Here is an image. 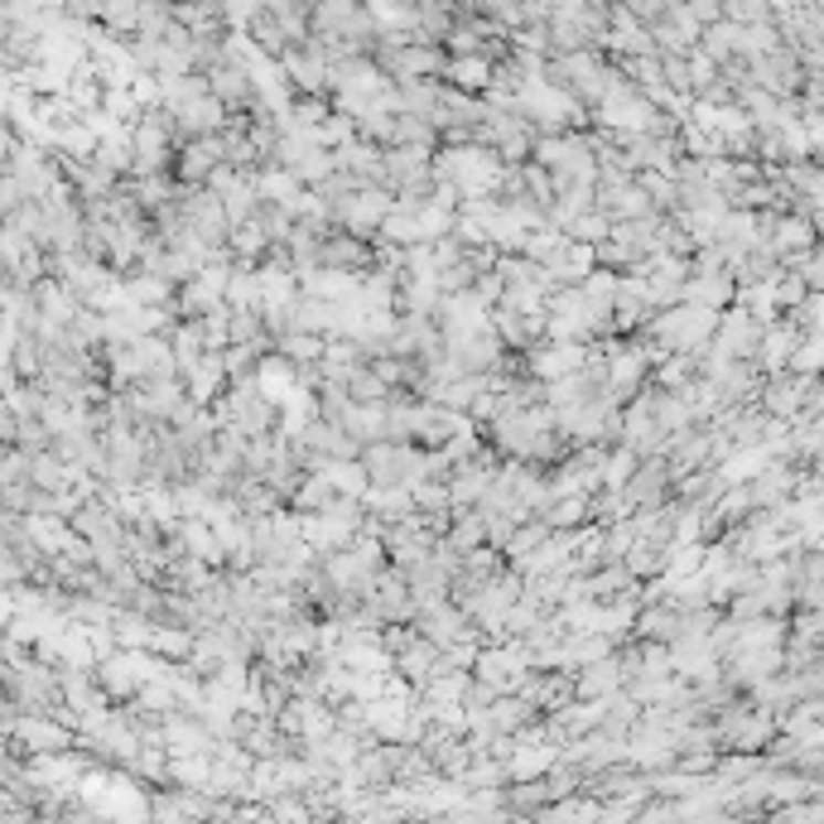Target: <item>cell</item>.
Here are the masks:
<instances>
[{
  "label": "cell",
  "mask_w": 824,
  "mask_h": 824,
  "mask_svg": "<svg viewBox=\"0 0 824 824\" xmlns=\"http://www.w3.org/2000/svg\"><path fill=\"white\" fill-rule=\"evenodd\" d=\"M362 463L371 483H405L415 487L424 477V444H401V439H377L362 448Z\"/></svg>",
  "instance_id": "cell-1"
},
{
  "label": "cell",
  "mask_w": 824,
  "mask_h": 824,
  "mask_svg": "<svg viewBox=\"0 0 824 824\" xmlns=\"http://www.w3.org/2000/svg\"><path fill=\"white\" fill-rule=\"evenodd\" d=\"M391 208H395V193L381 189V183H367V189H357L348 203L338 208V228H348V232L377 242L381 228H387V218H391Z\"/></svg>",
  "instance_id": "cell-2"
},
{
  "label": "cell",
  "mask_w": 824,
  "mask_h": 824,
  "mask_svg": "<svg viewBox=\"0 0 824 824\" xmlns=\"http://www.w3.org/2000/svg\"><path fill=\"white\" fill-rule=\"evenodd\" d=\"M516 695H521L530 709L554 714V709H564V704L579 699V670H550V666L526 670L521 685H516Z\"/></svg>",
  "instance_id": "cell-3"
},
{
  "label": "cell",
  "mask_w": 824,
  "mask_h": 824,
  "mask_svg": "<svg viewBox=\"0 0 824 824\" xmlns=\"http://www.w3.org/2000/svg\"><path fill=\"white\" fill-rule=\"evenodd\" d=\"M183 212H189V228L198 236H208L212 246H228V236H232V218H228V203H222V193L218 189H208V183H198V189H189L183 183Z\"/></svg>",
  "instance_id": "cell-4"
},
{
  "label": "cell",
  "mask_w": 824,
  "mask_h": 824,
  "mask_svg": "<svg viewBox=\"0 0 824 824\" xmlns=\"http://www.w3.org/2000/svg\"><path fill=\"white\" fill-rule=\"evenodd\" d=\"M6 738H20L30 757L77 748V728H73V723H63V719H53V714H20V723L10 728Z\"/></svg>",
  "instance_id": "cell-5"
},
{
  "label": "cell",
  "mask_w": 824,
  "mask_h": 824,
  "mask_svg": "<svg viewBox=\"0 0 824 824\" xmlns=\"http://www.w3.org/2000/svg\"><path fill=\"white\" fill-rule=\"evenodd\" d=\"M583 362H589V342H574V338H545L530 348V377H540L545 387L569 377V371H579Z\"/></svg>",
  "instance_id": "cell-6"
},
{
  "label": "cell",
  "mask_w": 824,
  "mask_h": 824,
  "mask_svg": "<svg viewBox=\"0 0 824 824\" xmlns=\"http://www.w3.org/2000/svg\"><path fill=\"white\" fill-rule=\"evenodd\" d=\"M540 430H545V424H536L530 410H511V415H501V420L487 424V444L497 448L501 458H530V448H536V434Z\"/></svg>",
  "instance_id": "cell-7"
},
{
  "label": "cell",
  "mask_w": 824,
  "mask_h": 824,
  "mask_svg": "<svg viewBox=\"0 0 824 824\" xmlns=\"http://www.w3.org/2000/svg\"><path fill=\"white\" fill-rule=\"evenodd\" d=\"M627 492V501L636 511L642 507H661V501H670L675 497V468H670V458L666 454H656V458H646L642 468L632 473V483L622 487Z\"/></svg>",
  "instance_id": "cell-8"
},
{
  "label": "cell",
  "mask_w": 824,
  "mask_h": 824,
  "mask_svg": "<svg viewBox=\"0 0 824 824\" xmlns=\"http://www.w3.org/2000/svg\"><path fill=\"white\" fill-rule=\"evenodd\" d=\"M165 742H169V757H179V752H212V748H218V733L203 723V714L175 709V714H165Z\"/></svg>",
  "instance_id": "cell-9"
},
{
  "label": "cell",
  "mask_w": 824,
  "mask_h": 824,
  "mask_svg": "<svg viewBox=\"0 0 824 824\" xmlns=\"http://www.w3.org/2000/svg\"><path fill=\"white\" fill-rule=\"evenodd\" d=\"M627 661H622V646L613 656L593 661V666H579V699H608L617 689H627Z\"/></svg>",
  "instance_id": "cell-10"
},
{
  "label": "cell",
  "mask_w": 824,
  "mask_h": 824,
  "mask_svg": "<svg viewBox=\"0 0 824 824\" xmlns=\"http://www.w3.org/2000/svg\"><path fill=\"white\" fill-rule=\"evenodd\" d=\"M439 304H444V281H439L434 265H424V271H401V299H395V309H415V314H439Z\"/></svg>",
  "instance_id": "cell-11"
},
{
  "label": "cell",
  "mask_w": 824,
  "mask_h": 824,
  "mask_svg": "<svg viewBox=\"0 0 824 824\" xmlns=\"http://www.w3.org/2000/svg\"><path fill=\"white\" fill-rule=\"evenodd\" d=\"M183 381H189V395H193V401H203V405H212V401H218V395L222 391H228L232 387V377H228V357H222V352H203V362H198V367H189V371H183Z\"/></svg>",
  "instance_id": "cell-12"
},
{
  "label": "cell",
  "mask_w": 824,
  "mask_h": 824,
  "mask_svg": "<svg viewBox=\"0 0 824 824\" xmlns=\"http://www.w3.org/2000/svg\"><path fill=\"white\" fill-rule=\"evenodd\" d=\"M680 622H685V608L680 603H670V598H661V603H646L642 613H636V632L632 636H642V642H675V632H680Z\"/></svg>",
  "instance_id": "cell-13"
},
{
  "label": "cell",
  "mask_w": 824,
  "mask_h": 824,
  "mask_svg": "<svg viewBox=\"0 0 824 824\" xmlns=\"http://www.w3.org/2000/svg\"><path fill=\"white\" fill-rule=\"evenodd\" d=\"M444 77L463 92H487L492 77H497V59H487V53H448Z\"/></svg>",
  "instance_id": "cell-14"
},
{
  "label": "cell",
  "mask_w": 824,
  "mask_h": 824,
  "mask_svg": "<svg viewBox=\"0 0 824 824\" xmlns=\"http://www.w3.org/2000/svg\"><path fill=\"white\" fill-rule=\"evenodd\" d=\"M439 661H444V646L430 642V636H420L415 646L395 656V675H405L410 685H420V689H424V685H430L434 675H439Z\"/></svg>",
  "instance_id": "cell-15"
},
{
  "label": "cell",
  "mask_w": 824,
  "mask_h": 824,
  "mask_svg": "<svg viewBox=\"0 0 824 824\" xmlns=\"http://www.w3.org/2000/svg\"><path fill=\"white\" fill-rule=\"evenodd\" d=\"M228 246L236 251V265H251V271H261V261H265V251H271V232H265V222H261V212L251 222H242V228H232L228 236Z\"/></svg>",
  "instance_id": "cell-16"
},
{
  "label": "cell",
  "mask_w": 824,
  "mask_h": 824,
  "mask_svg": "<svg viewBox=\"0 0 824 824\" xmlns=\"http://www.w3.org/2000/svg\"><path fill=\"white\" fill-rule=\"evenodd\" d=\"M589 492H569V497H554L550 507L540 511V521L550 526V530H583V526H593V516H589Z\"/></svg>",
  "instance_id": "cell-17"
},
{
  "label": "cell",
  "mask_w": 824,
  "mask_h": 824,
  "mask_svg": "<svg viewBox=\"0 0 824 824\" xmlns=\"http://www.w3.org/2000/svg\"><path fill=\"white\" fill-rule=\"evenodd\" d=\"M622 564H627L632 574L646 583V579H656V574H666V569H670V545L666 540H651V536H636Z\"/></svg>",
  "instance_id": "cell-18"
},
{
  "label": "cell",
  "mask_w": 824,
  "mask_h": 824,
  "mask_svg": "<svg viewBox=\"0 0 824 824\" xmlns=\"http://www.w3.org/2000/svg\"><path fill=\"white\" fill-rule=\"evenodd\" d=\"M617 642L613 636H603V632H569L564 636V656H569V670H579V666H593V661H603V656H613Z\"/></svg>",
  "instance_id": "cell-19"
},
{
  "label": "cell",
  "mask_w": 824,
  "mask_h": 824,
  "mask_svg": "<svg viewBox=\"0 0 824 824\" xmlns=\"http://www.w3.org/2000/svg\"><path fill=\"white\" fill-rule=\"evenodd\" d=\"M554 801L550 777H530V781H507V805L511 815H540L545 805Z\"/></svg>",
  "instance_id": "cell-20"
},
{
  "label": "cell",
  "mask_w": 824,
  "mask_h": 824,
  "mask_svg": "<svg viewBox=\"0 0 824 824\" xmlns=\"http://www.w3.org/2000/svg\"><path fill=\"white\" fill-rule=\"evenodd\" d=\"M169 342H175V357H179V371H189L203 362L208 352V334H203V318H179L175 334H169Z\"/></svg>",
  "instance_id": "cell-21"
},
{
  "label": "cell",
  "mask_w": 824,
  "mask_h": 824,
  "mask_svg": "<svg viewBox=\"0 0 824 824\" xmlns=\"http://www.w3.org/2000/svg\"><path fill=\"white\" fill-rule=\"evenodd\" d=\"M218 574V569H212L208 560H198V554H179V560H169V569H165V589H179V593H198L203 589V583Z\"/></svg>",
  "instance_id": "cell-22"
},
{
  "label": "cell",
  "mask_w": 824,
  "mask_h": 824,
  "mask_svg": "<svg viewBox=\"0 0 824 824\" xmlns=\"http://www.w3.org/2000/svg\"><path fill=\"white\" fill-rule=\"evenodd\" d=\"M126 289H130V304H175V295H179V285L159 271H130Z\"/></svg>",
  "instance_id": "cell-23"
},
{
  "label": "cell",
  "mask_w": 824,
  "mask_h": 824,
  "mask_svg": "<svg viewBox=\"0 0 824 824\" xmlns=\"http://www.w3.org/2000/svg\"><path fill=\"white\" fill-rule=\"evenodd\" d=\"M251 179H256L261 203H285V198H295L304 189L299 175H295V169H285V165H261Z\"/></svg>",
  "instance_id": "cell-24"
},
{
  "label": "cell",
  "mask_w": 824,
  "mask_h": 824,
  "mask_svg": "<svg viewBox=\"0 0 824 824\" xmlns=\"http://www.w3.org/2000/svg\"><path fill=\"white\" fill-rule=\"evenodd\" d=\"M193 646H198V632L183 627V622H159V632L150 642V651H159L165 661H189Z\"/></svg>",
  "instance_id": "cell-25"
},
{
  "label": "cell",
  "mask_w": 824,
  "mask_h": 824,
  "mask_svg": "<svg viewBox=\"0 0 824 824\" xmlns=\"http://www.w3.org/2000/svg\"><path fill=\"white\" fill-rule=\"evenodd\" d=\"M468 685H473V670L439 666V675L424 685V699H434V704H463V699H468Z\"/></svg>",
  "instance_id": "cell-26"
},
{
  "label": "cell",
  "mask_w": 824,
  "mask_h": 824,
  "mask_svg": "<svg viewBox=\"0 0 824 824\" xmlns=\"http://www.w3.org/2000/svg\"><path fill=\"white\" fill-rule=\"evenodd\" d=\"M632 511H636V507L627 501V492H622V487H598L593 501H589L593 526H617V521H627Z\"/></svg>",
  "instance_id": "cell-27"
},
{
  "label": "cell",
  "mask_w": 824,
  "mask_h": 824,
  "mask_svg": "<svg viewBox=\"0 0 824 824\" xmlns=\"http://www.w3.org/2000/svg\"><path fill=\"white\" fill-rule=\"evenodd\" d=\"M545 540H550V526H545L540 516H536V521H521V526H516V536L507 540V550H501V554H507V564L516 569V564H526Z\"/></svg>",
  "instance_id": "cell-28"
},
{
  "label": "cell",
  "mask_w": 824,
  "mask_h": 824,
  "mask_svg": "<svg viewBox=\"0 0 824 824\" xmlns=\"http://www.w3.org/2000/svg\"><path fill=\"white\" fill-rule=\"evenodd\" d=\"M112 627H116V636H122V646H150L155 632H159V622L150 613H136V608H122Z\"/></svg>",
  "instance_id": "cell-29"
},
{
  "label": "cell",
  "mask_w": 824,
  "mask_h": 824,
  "mask_svg": "<svg viewBox=\"0 0 824 824\" xmlns=\"http://www.w3.org/2000/svg\"><path fill=\"white\" fill-rule=\"evenodd\" d=\"M334 497H338L334 477H328V473H309V477H304V487L289 497V507H295V511H324Z\"/></svg>",
  "instance_id": "cell-30"
},
{
  "label": "cell",
  "mask_w": 824,
  "mask_h": 824,
  "mask_svg": "<svg viewBox=\"0 0 824 824\" xmlns=\"http://www.w3.org/2000/svg\"><path fill=\"white\" fill-rule=\"evenodd\" d=\"M642 454H636L632 444H613L608 448V463H603V487H627L632 483V473L642 468Z\"/></svg>",
  "instance_id": "cell-31"
},
{
  "label": "cell",
  "mask_w": 824,
  "mask_h": 824,
  "mask_svg": "<svg viewBox=\"0 0 824 824\" xmlns=\"http://www.w3.org/2000/svg\"><path fill=\"white\" fill-rule=\"evenodd\" d=\"M324 348H328V338H324V334H304V328L275 338V352H285L289 362H318V357H324Z\"/></svg>",
  "instance_id": "cell-32"
},
{
  "label": "cell",
  "mask_w": 824,
  "mask_h": 824,
  "mask_svg": "<svg viewBox=\"0 0 824 824\" xmlns=\"http://www.w3.org/2000/svg\"><path fill=\"white\" fill-rule=\"evenodd\" d=\"M357 136H362V130H357V122H352L348 112H338V106L314 126V140L324 145V150H338V145H348V140H357Z\"/></svg>",
  "instance_id": "cell-33"
},
{
  "label": "cell",
  "mask_w": 824,
  "mask_h": 824,
  "mask_svg": "<svg viewBox=\"0 0 824 824\" xmlns=\"http://www.w3.org/2000/svg\"><path fill=\"white\" fill-rule=\"evenodd\" d=\"M348 391H352V401H395V387L387 377H381L377 367H362V371H352V381H348Z\"/></svg>",
  "instance_id": "cell-34"
},
{
  "label": "cell",
  "mask_w": 824,
  "mask_h": 824,
  "mask_svg": "<svg viewBox=\"0 0 824 824\" xmlns=\"http://www.w3.org/2000/svg\"><path fill=\"white\" fill-rule=\"evenodd\" d=\"M613 212H603V208H589V212H579L574 222H569V236H574V242H603V236H613Z\"/></svg>",
  "instance_id": "cell-35"
},
{
  "label": "cell",
  "mask_w": 824,
  "mask_h": 824,
  "mask_svg": "<svg viewBox=\"0 0 824 824\" xmlns=\"http://www.w3.org/2000/svg\"><path fill=\"white\" fill-rule=\"evenodd\" d=\"M410 492H415V507L420 511H454V492H448L444 477H420Z\"/></svg>",
  "instance_id": "cell-36"
},
{
  "label": "cell",
  "mask_w": 824,
  "mask_h": 824,
  "mask_svg": "<svg viewBox=\"0 0 824 824\" xmlns=\"http://www.w3.org/2000/svg\"><path fill=\"white\" fill-rule=\"evenodd\" d=\"M497 695H501L497 685H487V680H477V675H473L468 699H463V704H468V709H487V704H497Z\"/></svg>",
  "instance_id": "cell-37"
}]
</instances>
